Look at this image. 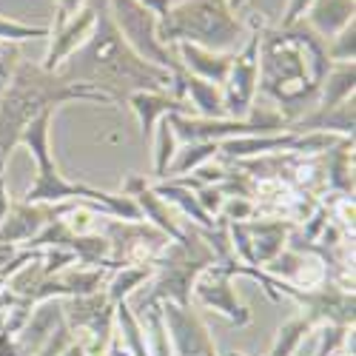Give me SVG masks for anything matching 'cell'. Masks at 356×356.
Masks as SVG:
<instances>
[{
    "label": "cell",
    "instance_id": "7402d4cb",
    "mask_svg": "<svg viewBox=\"0 0 356 356\" xmlns=\"http://www.w3.org/2000/svg\"><path fill=\"white\" fill-rule=\"evenodd\" d=\"M353 88H356V66L353 63H334L319 86L316 108H334V106L345 103L348 97H353Z\"/></svg>",
    "mask_w": 356,
    "mask_h": 356
},
{
    "label": "cell",
    "instance_id": "3957f363",
    "mask_svg": "<svg viewBox=\"0 0 356 356\" xmlns=\"http://www.w3.org/2000/svg\"><path fill=\"white\" fill-rule=\"evenodd\" d=\"M51 117L54 111L40 114L38 120L20 134V143L29 148V154L38 163V174L35 183L26 188L23 200L26 205H60V202H83L88 209H95L103 217H117V220H143L137 202L126 194H108L83 183H72L60 174L54 157H51V145H49V134H51Z\"/></svg>",
    "mask_w": 356,
    "mask_h": 356
},
{
    "label": "cell",
    "instance_id": "9c48e42d",
    "mask_svg": "<svg viewBox=\"0 0 356 356\" xmlns=\"http://www.w3.org/2000/svg\"><path fill=\"white\" fill-rule=\"evenodd\" d=\"M262 26L257 17L251 20V35L245 38L243 49L234 51V63L228 69L222 88V108L231 120H245L257 106V86H259V40Z\"/></svg>",
    "mask_w": 356,
    "mask_h": 356
},
{
    "label": "cell",
    "instance_id": "603a6c76",
    "mask_svg": "<svg viewBox=\"0 0 356 356\" xmlns=\"http://www.w3.org/2000/svg\"><path fill=\"white\" fill-rule=\"evenodd\" d=\"M154 191H157L168 205H174V209H180V214H183V217H188V222H194V225H200V228H214V225H217V220H214V217H209V214H205V211L200 209V202H197L194 191H191V188H186L183 183H177V180L157 183V186H154Z\"/></svg>",
    "mask_w": 356,
    "mask_h": 356
},
{
    "label": "cell",
    "instance_id": "cb8c5ba5",
    "mask_svg": "<svg viewBox=\"0 0 356 356\" xmlns=\"http://www.w3.org/2000/svg\"><path fill=\"white\" fill-rule=\"evenodd\" d=\"M154 277V265H126V268H117L111 271V277L106 280V296L108 302L117 305V302H126L131 300V293Z\"/></svg>",
    "mask_w": 356,
    "mask_h": 356
},
{
    "label": "cell",
    "instance_id": "6da1fadb",
    "mask_svg": "<svg viewBox=\"0 0 356 356\" xmlns=\"http://www.w3.org/2000/svg\"><path fill=\"white\" fill-rule=\"evenodd\" d=\"M97 3V20L95 32L69 60L57 69V74L69 83L92 86L97 92L108 95L114 103L129 100L134 92H168L171 88V72L160 69L126 43L120 29L114 26L108 0H95Z\"/></svg>",
    "mask_w": 356,
    "mask_h": 356
},
{
    "label": "cell",
    "instance_id": "e575fe53",
    "mask_svg": "<svg viewBox=\"0 0 356 356\" xmlns=\"http://www.w3.org/2000/svg\"><path fill=\"white\" fill-rule=\"evenodd\" d=\"M0 356H23L15 342V331H9V328L0 331Z\"/></svg>",
    "mask_w": 356,
    "mask_h": 356
},
{
    "label": "cell",
    "instance_id": "44dd1931",
    "mask_svg": "<svg viewBox=\"0 0 356 356\" xmlns=\"http://www.w3.org/2000/svg\"><path fill=\"white\" fill-rule=\"evenodd\" d=\"M114 337L120 339L117 345H123V350L129 356H148V345H145V331L140 316L131 311V302H117L114 305Z\"/></svg>",
    "mask_w": 356,
    "mask_h": 356
},
{
    "label": "cell",
    "instance_id": "5bb4252c",
    "mask_svg": "<svg viewBox=\"0 0 356 356\" xmlns=\"http://www.w3.org/2000/svg\"><path fill=\"white\" fill-rule=\"evenodd\" d=\"M74 202H60V205H26V202H12V209L6 220L0 222V245H17L26 248L35 236L51 225L54 220H60Z\"/></svg>",
    "mask_w": 356,
    "mask_h": 356
},
{
    "label": "cell",
    "instance_id": "f546056e",
    "mask_svg": "<svg viewBox=\"0 0 356 356\" xmlns=\"http://www.w3.org/2000/svg\"><path fill=\"white\" fill-rule=\"evenodd\" d=\"M254 214H257V202H254V200H245V197H225L222 211H220V220H222V222H245V220H254Z\"/></svg>",
    "mask_w": 356,
    "mask_h": 356
},
{
    "label": "cell",
    "instance_id": "4316f807",
    "mask_svg": "<svg viewBox=\"0 0 356 356\" xmlns=\"http://www.w3.org/2000/svg\"><path fill=\"white\" fill-rule=\"evenodd\" d=\"M154 177L157 180H165L168 177V165L177 154V145H180V140H177L171 123H168V117H163V120L157 123L154 129Z\"/></svg>",
    "mask_w": 356,
    "mask_h": 356
},
{
    "label": "cell",
    "instance_id": "d590c367",
    "mask_svg": "<svg viewBox=\"0 0 356 356\" xmlns=\"http://www.w3.org/2000/svg\"><path fill=\"white\" fill-rule=\"evenodd\" d=\"M137 3H143L148 12H154L157 17H163L174 3H180V0H137Z\"/></svg>",
    "mask_w": 356,
    "mask_h": 356
},
{
    "label": "cell",
    "instance_id": "7a4b0ae2",
    "mask_svg": "<svg viewBox=\"0 0 356 356\" xmlns=\"http://www.w3.org/2000/svg\"><path fill=\"white\" fill-rule=\"evenodd\" d=\"M72 100L106 103L114 100L92 86L69 83L57 72H46L32 60H20L3 97H0V160H9L12 148L20 145V134L32 126L40 114L54 111L57 106Z\"/></svg>",
    "mask_w": 356,
    "mask_h": 356
},
{
    "label": "cell",
    "instance_id": "1f68e13d",
    "mask_svg": "<svg viewBox=\"0 0 356 356\" xmlns=\"http://www.w3.org/2000/svg\"><path fill=\"white\" fill-rule=\"evenodd\" d=\"M311 3H314V0H288V6H285V15H282V23H280V26L285 29V26H291V23H296V20H302Z\"/></svg>",
    "mask_w": 356,
    "mask_h": 356
},
{
    "label": "cell",
    "instance_id": "8fae6325",
    "mask_svg": "<svg viewBox=\"0 0 356 356\" xmlns=\"http://www.w3.org/2000/svg\"><path fill=\"white\" fill-rule=\"evenodd\" d=\"M234 271H236V259L234 257L211 265V268H205L194 282L191 300H197L202 308L222 314L234 328H245V325H251L254 316H251L248 305H243L240 300H236V291L231 285V280L236 277Z\"/></svg>",
    "mask_w": 356,
    "mask_h": 356
},
{
    "label": "cell",
    "instance_id": "5b68a950",
    "mask_svg": "<svg viewBox=\"0 0 356 356\" xmlns=\"http://www.w3.org/2000/svg\"><path fill=\"white\" fill-rule=\"evenodd\" d=\"M157 38L168 49L191 43L209 51H231L245 38V23L228 0H180L160 17Z\"/></svg>",
    "mask_w": 356,
    "mask_h": 356
},
{
    "label": "cell",
    "instance_id": "52a82bcc",
    "mask_svg": "<svg viewBox=\"0 0 356 356\" xmlns=\"http://www.w3.org/2000/svg\"><path fill=\"white\" fill-rule=\"evenodd\" d=\"M108 12H111L114 26L120 29V35L126 38V43L143 57V60L154 63L160 69H168L171 74L186 72L180 66V60L174 57V51L160 43V38H157L160 17L154 12H148L143 3H137V0H108Z\"/></svg>",
    "mask_w": 356,
    "mask_h": 356
},
{
    "label": "cell",
    "instance_id": "4dcf8cb0",
    "mask_svg": "<svg viewBox=\"0 0 356 356\" xmlns=\"http://www.w3.org/2000/svg\"><path fill=\"white\" fill-rule=\"evenodd\" d=\"M17 63H20L17 46L15 43H0V97H3V92H6V86H9Z\"/></svg>",
    "mask_w": 356,
    "mask_h": 356
},
{
    "label": "cell",
    "instance_id": "d4e9b609",
    "mask_svg": "<svg viewBox=\"0 0 356 356\" xmlns=\"http://www.w3.org/2000/svg\"><path fill=\"white\" fill-rule=\"evenodd\" d=\"M217 152H220V143H188L183 148H177V154L168 165V174L186 177L188 171H197L200 165L217 160Z\"/></svg>",
    "mask_w": 356,
    "mask_h": 356
},
{
    "label": "cell",
    "instance_id": "e0dca14e",
    "mask_svg": "<svg viewBox=\"0 0 356 356\" xmlns=\"http://www.w3.org/2000/svg\"><path fill=\"white\" fill-rule=\"evenodd\" d=\"M126 103H129L131 111L137 114L140 131H143V140H145V143L154 140V129H157V123L163 120V117H168V114H188V117H197L188 100L174 97L171 92H134V95H129Z\"/></svg>",
    "mask_w": 356,
    "mask_h": 356
},
{
    "label": "cell",
    "instance_id": "ac0fdd59",
    "mask_svg": "<svg viewBox=\"0 0 356 356\" xmlns=\"http://www.w3.org/2000/svg\"><path fill=\"white\" fill-rule=\"evenodd\" d=\"M177 60H180V66L188 74L209 80L214 86H222L228 77V69L234 63V51H209V49H200L191 43H177Z\"/></svg>",
    "mask_w": 356,
    "mask_h": 356
},
{
    "label": "cell",
    "instance_id": "d6a6232c",
    "mask_svg": "<svg viewBox=\"0 0 356 356\" xmlns=\"http://www.w3.org/2000/svg\"><path fill=\"white\" fill-rule=\"evenodd\" d=\"M86 3H88V0H54V6H57L54 20H69V17H74Z\"/></svg>",
    "mask_w": 356,
    "mask_h": 356
},
{
    "label": "cell",
    "instance_id": "9a60e30c",
    "mask_svg": "<svg viewBox=\"0 0 356 356\" xmlns=\"http://www.w3.org/2000/svg\"><path fill=\"white\" fill-rule=\"evenodd\" d=\"M293 228H296V222H291L285 217L245 220L248 245H251V268H265V265H271L285 251V245L291 243Z\"/></svg>",
    "mask_w": 356,
    "mask_h": 356
},
{
    "label": "cell",
    "instance_id": "8d00e7d4",
    "mask_svg": "<svg viewBox=\"0 0 356 356\" xmlns=\"http://www.w3.org/2000/svg\"><path fill=\"white\" fill-rule=\"evenodd\" d=\"M228 3H231V9H234V12H240V9L248 3V0H228Z\"/></svg>",
    "mask_w": 356,
    "mask_h": 356
},
{
    "label": "cell",
    "instance_id": "484cf974",
    "mask_svg": "<svg viewBox=\"0 0 356 356\" xmlns=\"http://www.w3.org/2000/svg\"><path fill=\"white\" fill-rule=\"evenodd\" d=\"M311 328H314V322H311L308 316H293V319H288L282 328L277 331L268 356H293L296 350H300V345L305 342V337L311 334Z\"/></svg>",
    "mask_w": 356,
    "mask_h": 356
},
{
    "label": "cell",
    "instance_id": "2e32d148",
    "mask_svg": "<svg viewBox=\"0 0 356 356\" xmlns=\"http://www.w3.org/2000/svg\"><path fill=\"white\" fill-rule=\"evenodd\" d=\"M123 194L126 197H131L134 202H137V209H140V214H143V220H148L154 228H160L171 243H177L183 236V225L174 220V211H171V205L145 183V177H137V174H131L129 180L123 183Z\"/></svg>",
    "mask_w": 356,
    "mask_h": 356
},
{
    "label": "cell",
    "instance_id": "8992f818",
    "mask_svg": "<svg viewBox=\"0 0 356 356\" xmlns=\"http://www.w3.org/2000/svg\"><path fill=\"white\" fill-rule=\"evenodd\" d=\"M154 282L148 293L131 308L134 314H143L148 305L157 302H174V305H191V291L197 277L217 265V254L211 251L209 240L202 236V228L194 222L183 225V236L177 243H168L157 257H154Z\"/></svg>",
    "mask_w": 356,
    "mask_h": 356
},
{
    "label": "cell",
    "instance_id": "f35d334b",
    "mask_svg": "<svg viewBox=\"0 0 356 356\" xmlns=\"http://www.w3.org/2000/svg\"><path fill=\"white\" fill-rule=\"evenodd\" d=\"M3 288H6V280H3V277H0V291H3Z\"/></svg>",
    "mask_w": 356,
    "mask_h": 356
},
{
    "label": "cell",
    "instance_id": "ffe728a7",
    "mask_svg": "<svg viewBox=\"0 0 356 356\" xmlns=\"http://www.w3.org/2000/svg\"><path fill=\"white\" fill-rule=\"evenodd\" d=\"M353 12H356V0H314L302 20L328 43L348 23H353Z\"/></svg>",
    "mask_w": 356,
    "mask_h": 356
},
{
    "label": "cell",
    "instance_id": "74e56055",
    "mask_svg": "<svg viewBox=\"0 0 356 356\" xmlns=\"http://www.w3.org/2000/svg\"><path fill=\"white\" fill-rule=\"evenodd\" d=\"M225 356H245V353H240V350H228Z\"/></svg>",
    "mask_w": 356,
    "mask_h": 356
},
{
    "label": "cell",
    "instance_id": "d6986e66",
    "mask_svg": "<svg viewBox=\"0 0 356 356\" xmlns=\"http://www.w3.org/2000/svg\"><path fill=\"white\" fill-rule=\"evenodd\" d=\"M353 106L356 100L348 97L345 103L334 108H314L311 114H302L288 126V131H325V134H337V137H353Z\"/></svg>",
    "mask_w": 356,
    "mask_h": 356
},
{
    "label": "cell",
    "instance_id": "836d02e7",
    "mask_svg": "<svg viewBox=\"0 0 356 356\" xmlns=\"http://www.w3.org/2000/svg\"><path fill=\"white\" fill-rule=\"evenodd\" d=\"M9 209H12V194L6 188V160H0V222L6 220Z\"/></svg>",
    "mask_w": 356,
    "mask_h": 356
},
{
    "label": "cell",
    "instance_id": "30bf717a",
    "mask_svg": "<svg viewBox=\"0 0 356 356\" xmlns=\"http://www.w3.org/2000/svg\"><path fill=\"white\" fill-rule=\"evenodd\" d=\"M274 291L277 296L285 293L291 300L300 302L308 314L314 325H342V328H353V291H348L345 285H334L325 280L322 285H314V288H300V285H291V282H282L274 277Z\"/></svg>",
    "mask_w": 356,
    "mask_h": 356
},
{
    "label": "cell",
    "instance_id": "7c38bea8",
    "mask_svg": "<svg viewBox=\"0 0 356 356\" xmlns=\"http://www.w3.org/2000/svg\"><path fill=\"white\" fill-rule=\"evenodd\" d=\"M165 331L171 339V356H220L209 325L194 305L160 302Z\"/></svg>",
    "mask_w": 356,
    "mask_h": 356
},
{
    "label": "cell",
    "instance_id": "ba28073f",
    "mask_svg": "<svg viewBox=\"0 0 356 356\" xmlns=\"http://www.w3.org/2000/svg\"><path fill=\"white\" fill-rule=\"evenodd\" d=\"M97 231L108 240L111 254L108 265L111 271L126 268V265H152L154 257L171 243L168 236L154 228L145 220H117V217H103Z\"/></svg>",
    "mask_w": 356,
    "mask_h": 356
},
{
    "label": "cell",
    "instance_id": "83f0119b",
    "mask_svg": "<svg viewBox=\"0 0 356 356\" xmlns=\"http://www.w3.org/2000/svg\"><path fill=\"white\" fill-rule=\"evenodd\" d=\"M325 49H328L331 63H353V57H356V20L348 23L339 35H334L328 43H325Z\"/></svg>",
    "mask_w": 356,
    "mask_h": 356
},
{
    "label": "cell",
    "instance_id": "f1b7e54d",
    "mask_svg": "<svg viewBox=\"0 0 356 356\" xmlns=\"http://www.w3.org/2000/svg\"><path fill=\"white\" fill-rule=\"evenodd\" d=\"M35 38H49V26H26L9 17H0V43H20Z\"/></svg>",
    "mask_w": 356,
    "mask_h": 356
},
{
    "label": "cell",
    "instance_id": "4fadbf2b",
    "mask_svg": "<svg viewBox=\"0 0 356 356\" xmlns=\"http://www.w3.org/2000/svg\"><path fill=\"white\" fill-rule=\"evenodd\" d=\"M95 20H97V3H88L69 20H54L49 26V49H46V60L40 63L46 72H57L69 57L92 38L95 32Z\"/></svg>",
    "mask_w": 356,
    "mask_h": 356
},
{
    "label": "cell",
    "instance_id": "277c9868",
    "mask_svg": "<svg viewBox=\"0 0 356 356\" xmlns=\"http://www.w3.org/2000/svg\"><path fill=\"white\" fill-rule=\"evenodd\" d=\"M257 92L274 100V108L288 120V126L302 114L305 103L319 95L311 80L308 54L293 26L265 29L259 40V86Z\"/></svg>",
    "mask_w": 356,
    "mask_h": 356
}]
</instances>
